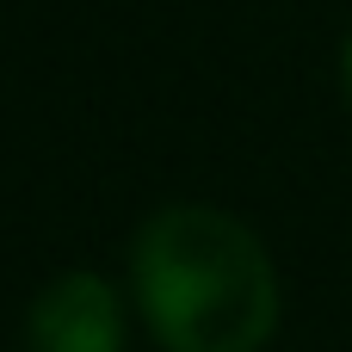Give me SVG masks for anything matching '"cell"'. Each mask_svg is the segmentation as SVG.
I'll return each instance as SVG.
<instances>
[{"mask_svg": "<svg viewBox=\"0 0 352 352\" xmlns=\"http://www.w3.org/2000/svg\"><path fill=\"white\" fill-rule=\"evenodd\" d=\"M136 309L167 352H260L278 328V272L248 223L217 204H167L130 248Z\"/></svg>", "mask_w": 352, "mask_h": 352, "instance_id": "obj_1", "label": "cell"}, {"mask_svg": "<svg viewBox=\"0 0 352 352\" xmlns=\"http://www.w3.org/2000/svg\"><path fill=\"white\" fill-rule=\"evenodd\" d=\"M25 352H124V303L99 272H62L25 309Z\"/></svg>", "mask_w": 352, "mask_h": 352, "instance_id": "obj_2", "label": "cell"}, {"mask_svg": "<svg viewBox=\"0 0 352 352\" xmlns=\"http://www.w3.org/2000/svg\"><path fill=\"white\" fill-rule=\"evenodd\" d=\"M346 99H352V37H346Z\"/></svg>", "mask_w": 352, "mask_h": 352, "instance_id": "obj_3", "label": "cell"}]
</instances>
